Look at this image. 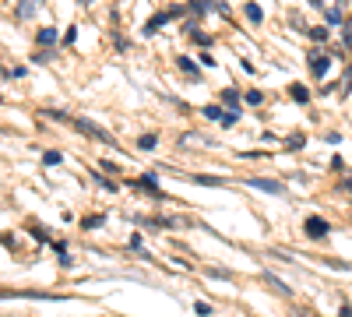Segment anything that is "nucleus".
Segmentation results:
<instances>
[{"mask_svg":"<svg viewBox=\"0 0 352 317\" xmlns=\"http://www.w3.org/2000/svg\"><path fill=\"white\" fill-rule=\"evenodd\" d=\"M39 43H43V46H53V43H56V32H53V28H43V32H39Z\"/></svg>","mask_w":352,"mask_h":317,"instance_id":"obj_6","label":"nucleus"},{"mask_svg":"<svg viewBox=\"0 0 352 317\" xmlns=\"http://www.w3.org/2000/svg\"><path fill=\"white\" fill-rule=\"evenodd\" d=\"M204 117H208V120H222V117H226V113H222L219 106H204Z\"/></svg>","mask_w":352,"mask_h":317,"instance_id":"obj_9","label":"nucleus"},{"mask_svg":"<svg viewBox=\"0 0 352 317\" xmlns=\"http://www.w3.org/2000/svg\"><path fill=\"white\" fill-rule=\"evenodd\" d=\"M222 102H226L229 113H232V109H236V102H240V96H236V92H222Z\"/></svg>","mask_w":352,"mask_h":317,"instance_id":"obj_7","label":"nucleus"},{"mask_svg":"<svg viewBox=\"0 0 352 317\" xmlns=\"http://www.w3.org/2000/svg\"><path fill=\"white\" fill-rule=\"evenodd\" d=\"M303 229H307V237H314V240H320V237H328V222L320 219V215H310V219L303 222Z\"/></svg>","mask_w":352,"mask_h":317,"instance_id":"obj_1","label":"nucleus"},{"mask_svg":"<svg viewBox=\"0 0 352 317\" xmlns=\"http://www.w3.org/2000/svg\"><path fill=\"white\" fill-rule=\"evenodd\" d=\"M289 96L296 99V102H307V99H310V96H307V89H303V85H292V89H289Z\"/></svg>","mask_w":352,"mask_h":317,"instance_id":"obj_5","label":"nucleus"},{"mask_svg":"<svg viewBox=\"0 0 352 317\" xmlns=\"http://www.w3.org/2000/svg\"><path fill=\"white\" fill-rule=\"evenodd\" d=\"M43 159H46V166H56V162H60V152H46Z\"/></svg>","mask_w":352,"mask_h":317,"instance_id":"obj_13","label":"nucleus"},{"mask_svg":"<svg viewBox=\"0 0 352 317\" xmlns=\"http://www.w3.org/2000/svg\"><path fill=\"white\" fill-rule=\"evenodd\" d=\"M264 282H268V285H272V289H275L278 296H289V285H285V282H282L278 275H272V272H264Z\"/></svg>","mask_w":352,"mask_h":317,"instance_id":"obj_3","label":"nucleus"},{"mask_svg":"<svg viewBox=\"0 0 352 317\" xmlns=\"http://www.w3.org/2000/svg\"><path fill=\"white\" fill-rule=\"evenodd\" d=\"M261 99H264L261 92H247V102H250V106H261Z\"/></svg>","mask_w":352,"mask_h":317,"instance_id":"obj_14","label":"nucleus"},{"mask_svg":"<svg viewBox=\"0 0 352 317\" xmlns=\"http://www.w3.org/2000/svg\"><path fill=\"white\" fill-rule=\"evenodd\" d=\"M314 4H320V0H314Z\"/></svg>","mask_w":352,"mask_h":317,"instance_id":"obj_15","label":"nucleus"},{"mask_svg":"<svg viewBox=\"0 0 352 317\" xmlns=\"http://www.w3.org/2000/svg\"><path fill=\"white\" fill-rule=\"evenodd\" d=\"M257 190H272V194H282V184H275V180H261V177H254L250 180Z\"/></svg>","mask_w":352,"mask_h":317,"instance_id":"obj_4","label":"nucleus"},{"mask_svg":"<svg viewBox=\"0 0 352 317\" xmlns=\"http://www.w3.org/2000/svg\"><path fill=\"white\" fill-rule=\"evenodd\" d=\"M138 145H141V149H155V134H144V138L138 141Z\"/></svg>","mask_w":352,"mask_h":317,"instance_id":"obj_12","label":"nucleus"},{"mask_svg":"<svg viewBox=\"0 0 352 317\" xmlns=\"http://www.w3.org/2000/svg\"><path fill=\"white\" fill-rule=\"evenodd\" d=\"M310 39H317V43H324V39H328V28H310Z\"/></svg>","mask_w":352,"mask_h":317,"instance_id":"obj_10","label":"nucleus"},{"mask_svg":"<svg viewBox=\"0 0 352 317\" xmlns=\"http://www.w3.org/2000/svg\"><path fill=\"white\" fill-rule=\"evenodd\" d=\"M32 11H36V4H32V0H25V4L18 8V14H21V18H28V14H32Z\"/></svg>","mask_w":352,"mask_h":317,"instance_id":"obj_11","label":"nucleus"},{"mask_svg":"<svg viewBox=\"0 0 352 317\" xmlns=\"http://www.w3.org/2000/svg\"><path fill=\"white\" fill-rule=\"evenodd\" d=\"M328 67H331L328 56H320V53H314V56H310V71H314L317 78H324V74H328Z\"/></svg>","mask_w":352,"mask_h":317,"instance_id":"obj_2","label":"nucleus"},{"mask_svg":"<svg viewBox=\"0 0 352 317\" xmlns=\"http://www.w3.org/2000/svg\"><path fill=\"white\" fill-rule=\"evenodd\" d=\"M243 11H247V21H254V25L261 21V8H257V4H247Z\"/></svg>","mask_w":352,"mask_h":317,"instance_id":"obj_8","label":"nucleus"}]
</instances>
